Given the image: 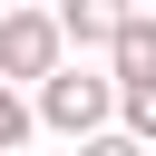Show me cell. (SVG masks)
<instances>
[{"instance_id":"6da1fadb","label":"cell","mask_w":156,"mask_h":156,"mask_svg":"<svg viewBox=\"0 0 156 156\" xmlns=\"http://www.w3.org/2000/svg\"><path fill=\"white\" fill-rule=\"evenodd\" d=\"M117 117V88L88 68V58H58L39 88H29V127H49V136H98Z\"/></svg>"},{"instance_id":"7a4b0ae2","label":"cell","mask_w":156,"mask_h":156,"mask_svg":"<svg viewBox=\"0 0 156 156\" xmlns=\"http://www.w3.org/2000/svg\"><path fill=\"white\" fill-rule=\"evenodd\" d=\"M68 49H58V29H49V10H0V88H39L49 68H58Z\"/></svg>"},{"instance_id":"3957f363","label":"cell","mask_w":156,"mask_h":156,"mask_svg":"<svg viewBox=\"0 0 156 156\" xmlns=\"http://www.w3.org/2000/svg\"><path fill=\"white\" fill-rule=\"evenodd\" d=\"M107 88H156V10H117V39H107Z\"/></svg>"},{"instance_id":"277c9868","label":"cell","mask_w":156,"mask_h":156,"mask_svg":"<svg viewBox=\"0 0 156 156\" xmlns=\"http://www.w3.org/2000/svg\"><path fill=\"white\" fill-rule=\"evenodd\" d=\"M49 29H58V49H78V58H88V49H107V39H117V0H58V10H49Z\"/></svg>"},{"instance_id":"5b68a950","label":"cell","mask_w":156,"mask_h":156,"mask_svg":"<svg viewBox=\"0 0 156 156\" xmlns=\"http://www.w3.org/2000/svg\"><path fill=\"white\" fill-rule=\"evenodd\" d=\"M127 146H156V88H117V117H107Z\"/></svg>"},{"instance_id":"8992f818","label":"cell","mask_w":156,"mask_h":156,"mask_svg":"<svg viewBox=\"0 0 156 156\" xmlns=\"http://www.w3.org/2000/svg\"><path fill=\"white\" fill-rule=\"evenodd\" d=\"M29 136H39V127H29V98H20V88H0V156H20Z\"/></svg>"},{"instance_id":"52a82bcc","label":"cell","mask_w":156,"mask_h":156,"mask_svg":"<svg viewBox=\"0 0 156 156\" xmlns=\"http://www.w3.org/2000/svg\"><path fill=\"white\" fill-rule=\"evenodd\" d=\"M78 156H146V146H127L117 127H98V136H78Z\"/></svg>"}]
</instances>
